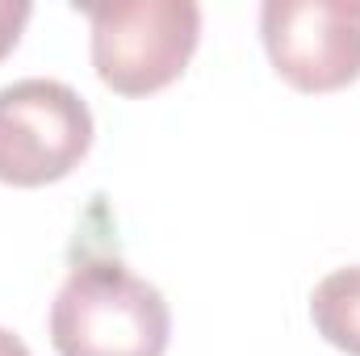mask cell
<instances>
[{
	"label": "cell",
	"instance_id": "obj_6",
	"mask_svg": "<svg viewBox=\"0 0 360 356\" xmlns=\"http://www.w3.org/2000/svg\"><path fill=\"white\" fill-rule=\"evenodd\" d=\"M30 4L25 0H0V59L21 42V30H25V21H30Z\"/></svg>",
	"mask_w": 360,
	"mask_h": 356
},
{
	"label": "cell",
	"instance_id": "obj_1",
	"mask_svg": "<svg viewBox=\"0 0 360 356\" xmlns=\"http://www.w3.org/2000/svg\"><path fill=\"white\" fill-rule=\"evenodd\" d=\"M172 310L164 293L117 260H84L51 302V344L59 356H164Z\"/></svg>",
	"mask_w": 360,
	"mask_h": 356
},
{
	"label": "cell",
	"instance_id": "obj_7",
	"mask_svg": "<svg viewBox=\"0 0 360 356\" xmlns=\"http://www.w3.org/2000/svg\"><path fill=\"white\" fill-rule=\"evenodd\" d=\"M0 356H30V348H25L21 336H13L8 327H0Z\"/></svg>",
	"mask_w": 360,
	"mask_h": 356
},
{
	"label": "cell",
	"instance_id": "obj_5",
	"mask_svg": "<svg viewBox=\"0 0 360 356\" xmlns=\"http://www.w3.org/2000/svg\"><path fill=\"white\" fill-rule=\"evenodd\" d=\"M310 319L331 348L360 356V265L335 268L314 285Z\"/></svg>",
	"mask_w": 360,
	"mask_h": 356
},
{
	"label": "cell",
	"instance_id": "obj_2",
	"mask_svg": "<svg viewBox=\"0 0 360 356\" xmlns=\"http://www.w3.org/2000/svg\"><path fill=\"white\" fill-rule=\"evenodd\" d=\"M89 25L101 84L147 96L184 76L201 38V8L193 0H113L92 4Z\"/></svg>",
	"mask_w": 360,
	"mask_h": 356
},
{
	"label": "cell",
	"instance_id": "obj_3",
	"mask_svg": "<svg viewBox=\"0 0 360 356\" xmlns=\"http://www.w3.org/2000/svg\"><path fill=\"white\" fill-rule=\"evenodd\" d=\"M89 147L92 109L72 84L30 76L0 89V184H55L80 168Z\"/></svg>",
	"mask_w": 360,
	"mask_h": 356
},
{
	"label": "cell",
	"instance_id": "obj_4",
	"mask_svg": "<svg viewBox=\"0 0 360 356\" xmlns=\"http://www.w3.org/2000/svg\"><path fill=\"white\" fill-rule=\"evenodd\" d=\"M260 38L276 76L297 92H335L360 76V4L269 0Z\"/></svg>",
	"mask_w": 360,
	"mask_h": 356
}]
</instances>
